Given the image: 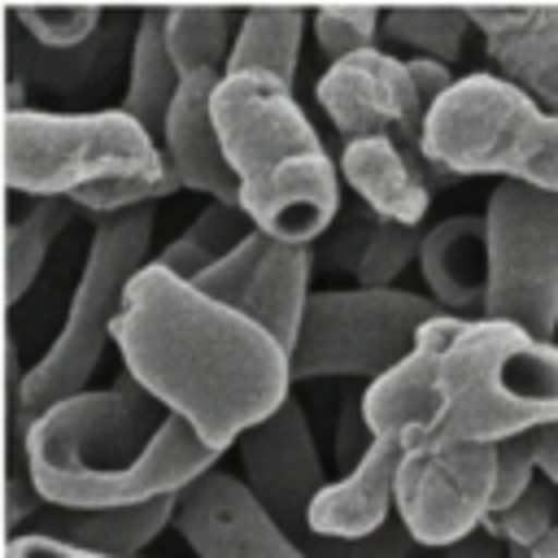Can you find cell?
Here are the masks:
<instances>
[{
    "instance_id": "6da1fadb",
    "label": "cell",
    "mask_w": 558,
    "mask_h": 558,
    "mask_svg": "<svg viewBox=\"0 0 558 558\" xmlns=\"http://www.w3.org/2000/svg\"><path fill=\"white\" fill-rule=\"evenodd\" d=\"M113 349L170 414L218 453L292 401V353L166 266H144L113 323Z\"/></svg>"
},
{
    "instance_id": "7a4b0ae2",
    "label": "cell",
    "mask_w": 558,
    "mask_h": 558,
    "mask_svg": "<svg viewBox=\"0 0 558 558\" xmlns=\"http://www.w3.org/2000/svg\"><path fill=\"white\" fill-rule=\"evenodd\" d=\"M218 462L192 423L170 414L126 371L109 388H87L26 432V475L52 510H113L183 497Z\"/></svg>"
},
{
    "instance_id": "3957f363",
    "label": "cell",
    "mask_w": 558,
    "mask_h": 558,
    "mask_svg": "<svg viewBox=\"0 0 558 558\" xmlns=\"http://www.w3.org/2000/svg\"><path fill=\"white\" fill-rule=\"evenodd\" d=\"M214 122L240 179V209L262 235L279 244H310L336 222L340 170L288 83L266 74H227L214 96Z\"/></svg>"
},
{
    "instance_id": "277c9868",
    "label": "cell",
    "mask_w": 558,
    "mask_h": 558,
    "mask_svg": "<svg viewBox=\"0 0 558 558\" xmlns=\"http://www.w3.org/2000/svg\"><path fill=\"white\" fill-rule=\"evenodd\" d=\"M549 423H558V344L497 318H466L440 353L436 418L418 440L506 445Z\"/></svg>"
},
{
    "instance_id": "5b68a950",
    "label": "cell",
    "mask_w": 558,
    "mask_h": 558,
    "mask_svg": "<svg viewBox=\"0 0 558 558\" xmlns=\"http://www.w3.org/2000/svg\"><path fill=\"white\" fill-rule=\"evenodd\" d=\"M423 157L453 179L501 174L558 192V113L501 74H466L427 113Z\"/></svg>"
},
{
    "instance_id": "8992f818",
    "label": "cell",
    "mask_w": 558,
    "mask_h": 558,
    "mask_svg": "<svg viewBox=\"0 0 558 558\" xmlns=\"http://www.w3.org/2000/svg\"><path fill=\"white\" fill-rule=\"evenodd\" d=\"M153 227H157V205L126 209V214L96 222L78 283L61 318V331L52 336L48 353L26 371V384H22V405L31 423L48 414L52 405L87 392V379L100 366L105 344L113 340V323L122 314L131 279L144 266H153L148 262Z\"/></svg>"
},
{
    "instance_id": "52a82bcc",
    "label": "cell",
    "mask_w": 558,
    "mask_h": 558,
    "mask_svg": "<svg viewBox=\"0 0 558 558\" xmlns=\"http://www.w3.org/2000/svg\"><path fill=\"white\" fill-rule=\"evenodd\" d=\"M161 144L122 109L4 113V187L9 196H74L105 179H166Z\"/></svg>"
},
{
    "instance_id": "ba28073f",
    "label": "cell",
    "mask_w": 558,
    "mask_h": 558,
    "mask_svg": "<svg viewBox=\"0 0 558 558\" xmlns=\"http://www.w3.org/2000/svg\"><path fill=\"white\" fill-rule=\"evenodd\" d=\"M445 310L405 288H331L314 292L292 349V379H384L397 371L418 331Z\"/></svg>"
},
{
    "instance_id": "9c48e42d",
    "label": "cell",
    "mask_w": 558,
    "mask_h": 558,
    "mask_svg": "<svg viewBox=\"0 0 558 558\" xmlns=\"http://www.w3.org/2000/svg\"><path fill=\"white\" fill-rule=\"evenodd\" d=\"M484 318L523 327L554 344L558 336V192L497 183L484 205Z\"/></svg>"
},
{
    "instance_id": "30bf717a",
    "label": "cell",
    "mask_w": 558,
    "mask_h": 558,
    "mask_svg": "<svg viewBox=\"0 0 558 558\" xmlns=\"http://www.w3.org/2000/svg\"><path fill=\"white\" fill-rule=\"evenodd\" d=\"M497 445L414 440L397 475V519L414 545L449 549L493 514Z\"/></svg>"
},
{
    "instance_id": "8fae6325",
    "label": "cell",
    "mask_w": 558,
    "mask_h": 558,
    "mask_svg": "<svg viewBox=\"0 0 558 558\" xmlns=\"http://www.w3.org/2000/svg\"><path fill=\"white\" fill-rule=\"evenodd\" d=\"M235 449H240V462H244V484L257 497V506L310 554L314 541H318L310 532V506L331 480L323 475L314 432H310V418H305L301 401L296 397L283 401L266 423L244 432Z\"/></svg>"
},
{
    "instance_id": "7c38bea8",
    "label": "cell",
    "mask_w": 558,
    "mask_h": 558,
    "mask_svg": "<svg viewBox=\"0 0 558 558\" xmlns=\"http://www.w3.org/2000/svg\"><path fill=\"white\" fill-rule=\"evenodd\" d=\"M318 105L344 135V144L366 135H392L401 148L423 157V126L432 109L418 100L410 61H397L379 48L344 57L318 78Z\"/></svg>"
},
{
    "instance_id": "4fadbf2b",
    "label": "cell",
    "mask_w": 558,
    "mask_h": 558,
    "mask_svg": "<svg viewBox=\"0 0 558 558\" xmlns=\"http://www.w3.org/2000/svg\"><path fill=\"white\" fill-rule=\"evenodd\" d=\"M174 527L196 558H310L227 471H209L179 497Z\"/></svg>"
},
{
    "instance_id": "5bb4252c",
    "label": "cell",
    "mask_w": 558,
    "mask_h": 558,
    "mask_svg": "<svg viewBox=\"0 0 558 558\" xmlns=\"http://www.w3.org/2000/svg\"><path fill=\"white\" fill-rule=\"evenodd\" d=\"M222 78H227L222 70L183 78V87L166 113V126H161V153H166V170L183 187H192L209 201H222V205H240V179L227 161L222 135L214 122V96H218Z\"/></svg>"
},
{
    "instance_id": "9a60e30c",
    "label": "cell",
    "mask_w": 558,
    "mask_h": 558,
    "mask_svg": "<svg viewBox=\"0 0 558 558\" xmlns=\"http://www.w3.org/2000/svg\"><path fill=\"white\" fill-rule=\"evenodd\" d=\"M340 174L362 196L366 214H375L379 222H397V227H418L432 209V192L453 183L449 170L401 148L392 135L349 140L340 153Z\"/></svg>"
},
{
    "instance_id": "2e32d148",
    "label": "cell",
    "mask_w": 558,
    "mask_h": 558,
    "mask_svg": "<svg viewBox=\"0 0 558 558\" xmlns=\"http://www.w3.org/2000/svg\"><path fill=\"white\" fill-rule=\"evenodd\" d=\"M405 462V445L401 440H384L375 436V445L366 449V458L331 480L314 506H310V532L327 536V541H357V536H375L379 527H388L392 506H397V475Z\"/></svg>"
},
{
    "instance_id": "e0dca14e",
    "label": "cell",
    "mask_w": 558,
    "mask_h": 558,
    "mask_svg": "<svg viewBox=\"0 0 558 558\" xmlns=\"http://www.w3.org/2000/svg\"><path fill=\"white\" fill-rule=\"evenodd\" d=\"M471 26L484 35V48L501 78L523 87L536 105L558 113V35L545 31L527 4H488L466 9Z\"/></svg>"
},
{
    "instance_id": "ac0fdd59",
    "label": "cell",
    "mask_w": 558,
    "mask_h": 558,
    "mask_svg": "<svg viewBox=\"0 0 558 558\" xmlns=\"http://www.w3.org/2000/svg\"><path fill=\"white\" fill-rule=\"evenodd\" d=\"M423 279L432 288V301L445 314H480L484 318V283H488V257H484V214H453L436 222L423 235L418 253Z\"/></svg>"
},
{
    "instance_id": "d6986e66",
    "label": "cell",
    "mask_w": 558,
    "mask_h": 558,
    "mask_svg": "<svg viewBox=\"0 0 558 558\" xmlns=\"http://www.w3.org/2000/svg\"><path fill=\"white\" fill-rule=\"evenodd\" d=\"M9 26V74L39 87V92H52V96H78L87 87H96L100 78H109V65L118 57V44H122V26H126V13H109L105 26L78 44V48H44L35 44L13 17H4Z\"/></svg>"
},
{
    "instance_id": "ffe728a7",
    "label": "cell",
    "mask_w": 558,
    "mask_h": 558,
    "mask_svg": "<svg viewBox=\"0 0 558 558\" xmlns=\"http://www.w3.org/2000/svg\"><path fill=\"white\" fill-rule=\"evenodd\" d=\"M310 270H314V248L310 244H279L270 240L266 262L248 288V296L240 301V314L253 318L262 331H270L288 353L296 349L301 323H305V305H310Z\"/></svg>"
},
{
    "instance_id": "44dd1931",
    "label": "cell",
    "mask_w": 558,
    "mask_h": 558,
    "mask_svg": "<svg viewBox=\"0 0 558 558\" xmlns=\"http://www.w3.org/2000/svg\"><path fill=\"white\" fill-rule=\"evenodd\" d=\"M179 87H183V74L166 48V9H148V13H140V22L131 31L126 92H122L118 109L126 118H135L161 144V126H166V113H170Z\"/></svg>"
},
{
    "instance_id": "7402d4cb",
    "label": "cell",
    "mask_w": 558,
    "mask_h": 558,
    "mask_svg": "<svg viewBox=\"0 0 558 558\" xmlns=\"http://www.w3.org/2000/svg\"><path fill=\"white\" fill-rule=\"evenodd\" d=\"M179 510V497H157L140 506H113V510H61L48 514L44 523H57L48 536H61L96 558H135Z\"/></svg>"
},
{
    "instance_id": "603a6c76",
    "label": "cell",
    "mask_w": 558,
    "mask_h": 558,
    "mask_svg": "<svg viewBox=\"0 0 558 558\" xmlns=\"http://www.w3.org/2000/svg\"><path fill=\"white\" fill-rule=\"evenodd\" d=\"M305 22H310L305 9H248V13H240L227 74H266V78H279L292 87Z\"/></svg>"
},
{
    "instance_id": "cb8c5ba5",
    "label": "cell",
    "mask_w": 558,
    "mask_h": 558,
    "mask_svg": "<svg viewBox=\"0 0 558 558\" xmlns=\"http://www.w3.org/2000/svg\"><path fill=\"white\" fill-rule=\"evenodd\" d=\"M253 231H257V227H253V218H248L240 205L209 201V205L166 244V253L157 257V266H166L170 275L196 283L214 262H222L231 248H240Z\"/></svg>"
},
{
    "instance_id": "d4e9b609",
    "label": "cell",
    "mask_w": 558,
    "mask_h": 558,
    "mask_svg": "<svg viewBox=\"0 0 558 558\" xmlns=\"http://www.w3.org/2000/svg\"><path fill=\"white\" fill-rule=\"evenodd\" d=\"M70 205L74 201H65V196H48V201H31L26 214L9 209V222H4V296H9V305H17L31 292L52 240L70 222Z\"/></svg>"
},
{
    "instance_id": "484cf974",
    "label": "cell",
    "mask_w": 558,
    "mask_h": 558,
    "mask_svg": "<svg viewBox=\"0 0 558 558\" xmlns=\"http://www.w3.org/2000/svg\"><path fill=\"white\" fill-rule=\"evenodd\" d=\"M235 31H240V17L231 9H166V48L183 78L205 70L227 74Z\"/></svg>"
},
{
    "instance_id": "4316f807",
    "label": "cell",
    "mask_w": 558,
    "mask_h": 558,
    "mask_svg": "<svg viewBox=\"0 0 558 558\" xmlns=\"http://www.w3.org/2000/svg\"><path fill=\"white\" fill-rule=\"evenodd\" d=\"M384 35L401 48H410L414 57L427 61H458L471 35V17L466 9H432V4H405V9H388L384 13Z\"/></svg>"
},
{
    "instance_id": "83f0119b",
    "label": "cell",
    "mask_w": 558,
    "mask_h": 558,
    "mask_svg": "<svg viewBox=\"0 0 558 558\" xmlns=\"http://www.w3.org/2000/svg\"><path fill=\"white\" fill-rule=\"evenodd\" d=\"M4 17H13L35 44L65 52V48L87 44L105 26L109 13H100L96 4H9Z\"/></svg>"
},
{
    "instance_id": "f1b7e54d",
    "label": "cell",
    "mask_w": 558,
    "mask_h": 558,
    "mask_svg": "<svg viewBox=\"0 0 558 558\" xmlns=\"http://www.w3.org/2000/svg\"><path fill=\"white\" fill-rule=\"evenodd\" d=\"M423 235L418 227H397V222H371L366 231V244H362V257H357V288H392V279L423 253Z\"/></svg>"
},
{
    "instance_id": "f546056e",
    "label": "cell",
    "mask_w": 558,
    "mask_h": 558,
    "mask_svg": "<svg viewBox=\"0 0 558 558\" xmlns=\"http://www.w3.org/2000/svg\"><path fill=\"white\" fill-rule=\"evenodd\" d=\"M554 523H558L554 484L549 480H536L519 506H510L506 514H488L484 519V532L497 536L506 549H536L554 532Z\"/></svg>"
},
{
    "instance_id": "4dcf8cb0",
    "label": "cell",
    "mask_w": 558,
    "mask_h": 558,
    "mask_svg": "<svg viewBox=\"0 0 558 558\" xmlns=\"http://www.w3.org/2000/svg\"><path fill=\"white\" fill-rule=\"evenodd\" d=\"M379 26H384V13L371 4H327L314 13V35H318V48L331 57V65L344 57L371 52Z\"/></svg>"
},
{
    "instance_id": "1f68e13d",
    "label": "cell",
    "mask_w": 558,
    "mask_h": 558,
    "mask_svg": "<svg viewBox=\"0 0 558 558\" xmlns=\"http://www.w3.org/2000/svg\"><path fill=\"white\" fill-rule=\"evenodd\" d=\"M266 248H270V235L253 231L240 248H231L222 262H214L192 288L205 292V296L218 301V305L240 310V301L248 296V288H253V279H257V270H262V262H266Z\"/></svg>"
},
{
    "instance_id": "d6a6232c",
    "label": "cell",
    "mask_w": 558,
    "mask_h": 558,
    "mask_svg": "<svg viewBox=\"0 0 558 558\" xmlns=\"http://www.w3.org/2000/svg\"><path fill=\"white\" fill-rule=\"evenodd\" d=\"M183 183L174 174L166 179H105V183H92L83 192H74L70 201L87 214H100V218H113V214H126V209H144V205H157L166 196H174Z\"/></svg>"
},
{
    "instance_id": "836d02e7",
    "label": "cell",
    "mask_w": 558,
    "mask_h": 558,
    "mask_svg": "<svg viewBox=\"0 0 558 558\" xmlns=\"http://www.w3.org/2000/svg\"><path fill=\"white\" fill-rule=\"evenodd\" d=\"M541 466H536V449L532 436L506 440L497 445V488H493V514H506L510 506H519L527 497V488L536 484Z\"/></svg>"
},
{
    "instance_id": "e575fe53",
    "label": "cell",
    "mask_w": 558,
    "mask_h": 558,
    "mask_svg": "<svg viewBox=\"0 0 558 558\" xmlns=\"http://www.w3.org/2000/svg\"><path fill=\"white\" fill-rule=\"evenodd\" d=\"M410 549H414V536L397 519V523L379 527L375 536H357V541H327V536H318L310 558H410Z\"/></svg>"
},
{
    "instance_id": "d590c367",
    "label": "cell",
    "mask_w": 558,
    "mask_h": 558,
    "mask_svg": "<svg viewBox=\"0 0 558 558\" xmlns=\"http://www.w3.org/2000/svg\"><path fill=\"white\" fill-rule=\"evenodd\" d=\"M371 445H375V436H371V427H366V418H362V401H357V405H344V410H340V427H336V458H340L344 475L366 458Z\"/></svg>"
},
{
    "instance_id": "8d00e7d4",
    "label": "cell",
    "mask_w": 558,
    "mask_h": 558,
    "mask_svg": "<svg viewBox=\"0 0 558 558\" xmlns=\"http://www.w3.org/2000/svg\"><path fill=\"white\" fill-rule=\"evenodd\" d=\"M4 558H96V554L61 541V536H48V532H26V536L17 532L4 541Z\"/></svg>"
},
{
    "instance_id": "74e56055",
    "label": "cell",
    "mask_w": 558,
    "mask_h": 558,
    "mask_svg": "<svg viewBox=\"0 0 558 558\" xmlns=\"http://www.w3.org/2000/svg\"><path fill=\"white\" fill-rule=\"evenodd\" d=\"M39 501H44V497L35 493L31 475H22V471H9V475H4V519H9V536H17V523H22L26 514H35Z\"/></svg>"
},
{
    "instance_id": "f35d334b",
    "label": "cell",
    "mask_w": 558,
    "mask_h": 558,
    "mask_svg": "<svg viewBox=\"0 0 558 558\" xmlns=\"http://www.w3.org/2000/svg\"><path fill=\"white\" fill-rule=\"evenodd\" d=\"M410 74H414L418 100H423L427 109H436V100H440V96H445V92L458 83L449 65H440V61H427V57H410Z\"/></svg>"
},
{
    "instance_id": "ab89813d",
    "label": "cell",
    "mask_w": 558,
    "mask_h": 558,
    "mask_svg": "<svg viewBox=\"0 0 558 558\" xmlns=\"http://www.w3.org/2000/svg\"><path fill=\"white\" fill-rule=\"evenodd\" d=\"M532 449H536V466H541V480H549L558 488V423L532 432Z\"/></svg>"
},
{
    "instance_id": "60d3db41",
    "label": "cell",
    "mask_w": 558,
    "mask_h": 558,
    "mask_svg": "<svg viewBox=\"0 0 558 558\" xmlns=\"http://www.w3.org/2000/svg\"><path fill=\"white\" fill-rule=\"evenodd\" d=\"M497 545H501L497 536H488V532H471V536H462L458 545L440 549V558H501Z\"/></svg>"
},
{
    "instance_id": "b9f144b4",
    "label": "cell",
    "mask_w": 558,
    "mask_h": 558,
    "mask_svg": "<svg viewBox=\"0 0 558 558\" xmlns=\"http://www.w3.org/2000/svg\"><path fill=\"white\" fill-rule=\"evenodd\" d=\"M527 9H532V17H536L545 31L558 35V4H527Z\"/></svg>"
},
{
    "instance_id": "7bdbcfd3",
    "label": "cell",
    "mask_w": 558,
    "mask_h": 558,
    "mask_svg": "<svg viewBox=\"0 0 558 558\" xmlns=\"http://www.w3.org/2000/svg\"><path fill=\"white\" fill-rule=\"evenodd\" d=\"M532 558H558V523H554V532L532 549Z\"/></svg>"
},
{
    "instance_id": "ee69618b",
    "label": "cell",
    "mask_w": 558,
    "mask_h": 558,
    "mask_svg": "<svg viewBox=\"0 0 558 558\" xmlns=\"http://www.w3.org/2000/svg\"><path fill=\"white\" fill-rule=\"evenodd\" d=\"M506 558H532V549H506Z\"/></svg>"
}]
</instances>
